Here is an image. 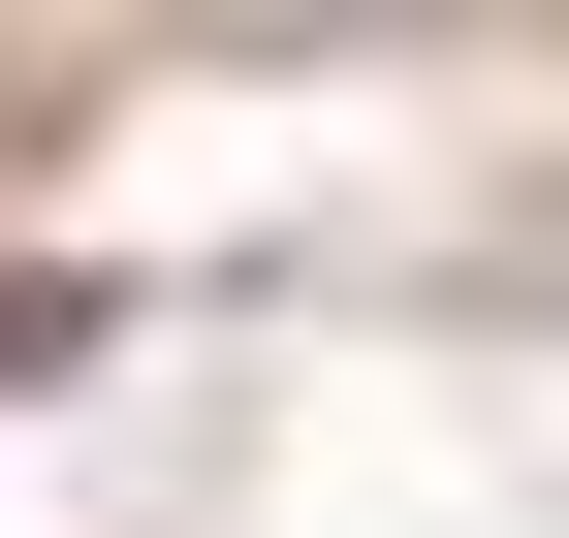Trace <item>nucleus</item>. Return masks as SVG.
<instances>
[]
</instances>
